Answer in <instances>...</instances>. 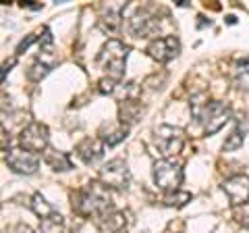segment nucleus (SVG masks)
<instances>
[{
    "mask_svg": "<svg viewBox=\"0 0 249 233\" xmlns=\"http://www.w3.org/2000/svg\"><path fill=\"white\" fill-rule=\"evenodd\" d=\"M110 206H112L110 190L102 181H93L85 185L73 198V208L83 216H100L102 219L104 214H108Z\"/></svg>",
    "mask_w": 249,
    "mask_h": 233,
    "instance_id": "nucleus-1",
    "label": "nucleus"
},
{
    "mask_svg": "<svg viewBox=\"0 0 249 233\" xmlns=\"http://www.w3.org/2000/svg\"><path fill=\"white\" fill-rule=\"evenodd\" d=\"M191 113L197 119V123L208 136L216 134L218 129L224 127V123L231 119V108L227 102H220V100H206L204 96L193 98L191 102Z\"/></svg>",
    "mask_w": 249,
    "mask_h": 233,
    "instance_id": "nucleus-2",
    "label": "nucleus"
},
{
    "mask_svg": "<svg viewBox=\"0 0 249 233\" xmlns=\"http://www.w3.org/2000/svg\"><path fill=\"white\" fill-rule=\"evenodd\" d=\"M129 57V46L119 40H108L98 54V65L108 73L112 79H121L124 73V63Z\"/></svg>",
    "mask_w": 249,
    "mask_h": 233,
    "instance_id": "nucleus-3",
    "label": "nucleus"
},
{
    "mask_svg": "<svg viewBox=\"0 0 249 233\" xmlns=\"http://www.w3.org/2000/svg\"><path fill=\"white\" fill-rule=\"evenodd\" d=\"M154 181L158 188L166 192H178V185L183 183L181 165L170 158H162L158 162H154Z\"/></svg>",
    "mask_w": 249,
    "mask_h": 233,
    "instance_id": "nucleus-4",
    "label": "nucleus"
},
{
    "mask_svg": "<svg viewBox=\"0 0 249 233\" xmlns=\"http://www.w3.org/2000/svg\"><path fill=\"white\" fill-rule=\"evenodd\" d=\"M154 142H156V148L160 150V154L164 158H170L175 154L181 152L183 148V131L177 129V127H170V125H160L154 129Z\"/></svg>",
    "mask_w": 249,
    "mask_h": 233,
    "instance_id": "nucleus-5",
    "label": "nucleus"
},
{
    "mask_svg": "<svg viewBox=\"0 0 249 233\" xmlns=\"http://www.w3.org/2000/svg\"><path fill=\"white\" fill-rule=\"evenodd\" d=\"M100 181H102L108 190H110V188H114V190H127L129 181H131L127 162L121 160V158H114V160L108 162V165H104L102 169H100Z\"/></svg>",
    "mask_w": 249,
    "mask_h": 233,
    "instance_id": "nucleus-6",
    "label": "nucleus"
},
{
    "mask_svg": "<svg viewBox=\"0 0 249 233\" xmlns=\"http://www.w3.org/2000/svg\"><path fill=\"white\" fill-rule=\"evenodd\" d=\"M21 146L29 152H42L48 148V127L42 123H29L21 131Z\"/></svg>",
    "mask_w": 249,
    "mask_h": 233,
    "instance_id": "nucleus-7",
    "label": "nucleus"
},
{
    "mask_svg": "<svg viewBox=\"0 0 249 233\" xmlns=\"http://www.w3.org/2000/svg\"><path fill=\"white\" fill-rule=\"evenodd\" d=\"M178 50H181V44L175 36H164V38H156L147 46V54L158 60V63H168L175 57H178Z\"/></svg>",
    "mask_w": 249,
    "mask_h": 233,
    "instance_id": "nucleus-8",
    "label": "nucleus"
},
{
    "mask_svg": "<svg viewBox=\"0 0 249 233\" xmlns=\"http://www.w3.org/2000/svg\"><path fill=\"white\" fill-rule=\"evenodd\" d=\"M6 165H9L15 173L34 175L37 167H40V158H37L34 152L17 148V150H9V154H6Z\"/></svg>",
    "mask_w": 249,
    "mask_h": 233,
    "instance_id": "nucleus-9",
    "label": "nucleus"
},
{
    "mask_svg": "<svg viewBox=\"0 0 249 233\" xmlns=\"http://www.w3.org/2000/svg\"><path fill=\"white\" fill-rule=\"evenodd\" d=\"M129 32L135 38H147L158 32V17L152 9H139L133 17L129 19Z\"/></svg>",
    "mask_w": 249,
    "mask_h": 233,
    "instance_id": "nucleus-10",
    "label": "nucleus"
},
{
    "mask_svg": "<svg viewBox=\"0 0 249 233\" xmlns=\"http://www.w3.org/2000/svg\"><path fill=\"white\" fill-rule=\"evenodd\" d=\"M222 190L227 192V196L231 200V204L241 206L249 200V177L247 175H235L231 179L224 181Z\"/></svg>",
    "mask_w": 249,
    "mask_h": 233,
    "instance_id": "nucleus-11",
    "label": "nucleus"
},
{
    "mask_svg": "<svg viewBox=\"0 0 249 233\" xmlns=\"http://www.w3.org/2000/svg\"><path fill=\"white\" fill-rule=\"evenodd\" d=\"M104 146L106 144L102 142V137H88L77 146V154L83 158V162L91 165V162H98L104 156Z\"/></svg>",
    "mask_w": 249,
    "mask_h": 233,
    "instance_id": "nucleus-12",
    "label": "nucleus"
},
{
    "mask_svg": "<svg viewBox=\"0 0 249 233\" xmlns=\"http://www.w3.org/2000/svg\"><path fill=\"white\" fill-rule=\"evenodd\" d=\"M44 160H46V165H48L50 169H54V171L73 169V162H71V158H69V154L58 152V150H46Z\"/></svg>",
    "mask_w": 249,
    "mask_h": 233,
    "instance_id": "nucleus-13",
    "label": "nucleus"
},
{
    "mask_svg": "<svg viewBox=\"0 0 249 233\" xmlns=\"http://www.w3.org/2000/svg\"><path fill=\"white\" fill-rule=\"evenodd\" d=\"M123 6L124 4H119V6H108V13L102 17L100 21V27L104 29L108 34H114L116 29L121 27V17H123Z\"/></svg>",
    "mask_w": 249,
    "mask_h": 233,
    "instance_id": "nucleus-14",
    "label": "nucleus"
},
{
    "mask_svg": "<svg viewBox=\"0 0 249 233\" xmlns=\"http://www.w3.org/2000/svg\"><path fill=\"white\" fill-rule=\"evenodd\" d=\"M129 134V125H124V123H119V125H108V131H102V142L106 146H114L123 142L124 137Z\"/></svg>",
    "mask_w": 249,
    "mask_h": 233,
    "instance_id": "nucleus-15",
    "label": "nucleus"
},
{
    "mask_svg": "<svg viewBox=\"0 0 249 233\" xmlns=\"http://www.w3.org/2000/svg\"><path fill=\"white\" fill-rule=\"evenodd\" d=\"M98 225H100V229H102V233H114L124 225V214H121V213L104 214Z\"/></svg>",
    "mask_w": 249,
    "mask_h": 233,
    "instance_id": "nucleus-16",
    "label": "nucleus"
},
{
    "mask_svg": "<svg viewBox=\"0 0 249 233\" xmlns=\"http://www.w3.org/2000/svg\"><path fill=\"white\" fill-rule=\"evenodd\" d=\"M137 116H139V104L135 100H124V102H121V123L129 125V123L137 121Z\"/></svg>",
    "mask_w": 249,
    "mask_h": 233,
    "instance_id": "nucleus-17",
    "label": "nucleus"
},
{
    "mask_svg": "<svg viewBox=\"0 0 249 233\" xmlns=\"http://www.w3.org/2000/svg\"><path fill=\"white\" fill-rule=\"evenodd\" d=\"M232 77H235V83L239 88H249V58L241 60L232 69Z\"/></svg>",
    "mask_w": 249,
    "mask_h": 233,
    "instance_id": "nucleus-18",
    "label": "nucleus"
},
{
    "mask_svg": "<svg viewBox=\"0 0 249 233\" xmlns=\"http://www.w3.org/2000/svg\"><path fill=\"white\" fill-rule=\"evenodd\" d=\"M31 211L40 216V219H46V216H50L54 213L52 206L46 202V198L42 196V194H34V198H31Z\"/></svg>",
    "mask_w": 249,
    "mask_h": 233,
    "instance_id": "nucleus-19",
    "label": "nucleus"
},
{
    "mask_svg": "<svg viewBox=\"0 0 249 233\" xmlns=\"http://www.w3.org/2000/svg\"><path fill=\"white\" fill-rule=\"evenodd\" d=\"M40 233H62V216L56 214V213H52L50 216L42 219Z\"/></svg>",
    "mask_w": 249,
    "mask_h": 233,
    "instance_id": "nucleus-20",
    "label": "nucleus"
},
{
    "mask_svg": "<svg viewBox=\"0 0 249 233\" xmlns=\"http://www.w3.org/2000/svg\"><path fill=\"white\" fill-rule=\"evenodd\" d=\"M243 134H245V129H239V127H237L227 139H224V150L231 152V150L241 148V144H243Z\"/></svg>",
    "mask_w": 249,
    "mask_h": 233,
    "instance_id": "nucleus-21",
    "label": "nucleus"
},
{
    "mask_svg": "<svg viewBox=\"0 0 249 233\" xmlns=\"http://www.w3.org/2000/svg\"><path fill=\"white\" fill-rule=\"evenodd\" d=\"M189 200H191V194H187V192H175V194H168L164 198V202L168 206H185Z\"/></svg>",
    "mask_w": 249,
    "mask_h": 233,
    "instance_id": "nucleus-22",
    "label": "nucleus"
},
{
    "mask_svg": "<svg viewBox=\"0 0 249 233\" xmlns=\"http://www.w3.org/2000/svg\"><path fill=\"white\" fill-rule=\"evenodd\" d=\"M100 92H102V94H112V92L116 90V79H112V77H104V79H100Z\"/></svg>",
    "mask_w": 249,
    "mask_h": 233,
    "instance_id": "nucleus-23",
    "label": "nucleus"
},
{
    "mask_svg": "<svg viewBox=\"0 0 249 233\" xmlns=\"http://www.w3.org/2000/svg\"><path fill=\"white\" fill-rule=\"evenodd\" d=\"M9 233H34V229L27 227V225H23V223H19V225H15V227H11Z\"/></svg>",
    "mask_w": 249,
    "mask_h": 233,
    "instance_id": "nucleus-24",
    "label": "nucleus"
},
{
    "mask_svg": "<svg viewBox=\"0 0 249 233\" xmlns=\"http://www.w3.org/2000/svg\"><path fill=\"white\" fill-rule=\"evenodd\" d=\"M34 40H36V36H29V38H27V40H23V42L19 44V48H17V54H21L23 50H27V48H29V44H31V42H34Z\"/></svg>",
    "mask_w": 249,
    "mask_h": 233,
    "instance_id": "nucleus-25",
    "label": "nucleus"
}]
</instances>
